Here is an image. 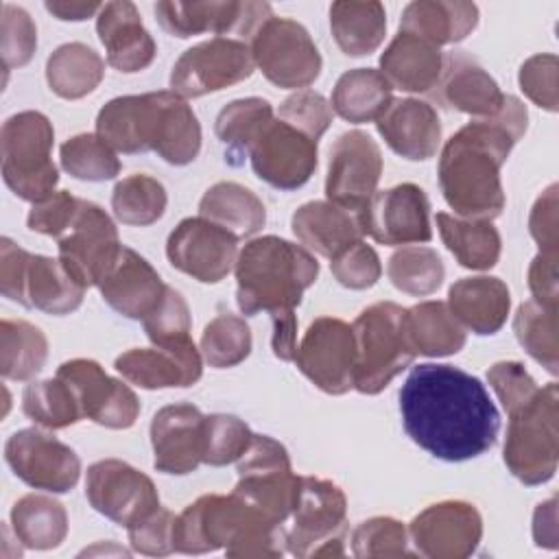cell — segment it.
<instances>
[{"mask_svg": "<svg viewBox=\"0 0 559 559\" xmlns=\"http://www.w3.org/2000/svg\"><path fill=\"white\" fill-rule=\"evenodd\" d=\"M79 201L81 199L70 194L68 190H55L44 201L33 203L26 216L28 229L59 240L72 227L74 216L79 212Z\"/></svg>", "mask_w": 559, "mask_h": 559, "instance_id": "obj_59", "label": "cell"}, {"mask_svg": "<svg viewBox=\"0 0 559 559\" xmlns=\"http://www.w3.org/2000/svg\"><path fill=\"white\" fill-rule=\"evenodd\" d=\"M24 415L41 428L61 430L83 419L74 391L61 378L33 380L22 393Z\"/></svg>", "mask_w": 559, "mask_h": 559, "instance_id": "obj_45", "label": "cell"}, {"mask_svg": "<svg viewBox=\"0 0 559 559\" xmlns=\"http://www.w3.org/2000/svg\"><path fill=\"white\" fill-rule=\"evenodd\" d=\"M445 304L465 330L478 336H489L507 323L511 293L500 277H461L450 286Z\"/></svg>", "mask_w": 559, "mask_h": 559, "instance_id": "obj_31", "label": "cell"}, {"mask_svg": "<svg viewBox=\"0 0 559 559\" xmlns=\"http://www.w3.org/2000/svg\"><path fill=\"white\" fill-rule=\"evenodd\" d=\"M168 262L201 284H218L238 258V238L203 216L183 218L166 240Z\"/></svg>", "mask_w": 559, "mask_h": 559, "instance_id": "obj_21", "label": "cell"}, {"mask_svg": "<svg viewBox=\"0 0 559 559\" xmlns=\"http://www.w3.org/2000/svg\"><path fill=\"white\" fill-rule=\"evenodd\" d=\"M96 33L105 46L107 63L124 74L148 68L157 55L153 35L146 31L140 11L129 0L103 4L96 15Z\"/></svg>", "mask_w": 559, "mask_h": 559, "instance_id": "obj_28", "label": "cell"}, {"mask_svg": "<svg viewBox=\"0 0 559 559\" xmlns=\"http://www.w3.org/2000/svg\"><path fill=\"white\" fill-rule=\"evenodd\" d=\"M402 426L435 459L469 461L496 445L500 413L485 384L452 365L424 362L400 389Z\"/></svg>", "mask_w": 559, "mask_h": 559, "instance_id": "obj_1", "label": "cell"}, {"mask_svg": "<svg viewBox=\"0 0 559 559\" xmlns=\"http://www.w3.org/2000/svg\"><path fill=\"white\" fill-rule=\"evenodd\" d=\"M559 389L539 386L537 395L509 415L502 459L507 469L528 487L548 483L559 461Z\"/></svg>", "mask_w": 559, "mask_h": 559, "instance_id": "obj_7", "label": "cell"}, {"mask_svg": "<svg viewBox=\"0 0 559 559\" xmlns=\"http://www.w3.org/2000/svg\"><path fill=\"white\" fill-rule=\"evenodd\" d=\"M59 260L66 271L85 288L98 286L116 262L122 242L111 216L94 201H79L72 227L59 238Z\"/></svg>", "mask_w": 559, "mask_h": 559, "instance_id": "obj_17", "label": "cell"}, {"mask_svg": "<svg viewBox=\"0 0 559 559\" xmlns=\"http://www.w3.org/2000/svg\"><path fill=\"white\" fill-rule=\"evenodd\" d=\"M236 304L245 317L295 314L306 288L319 277V262L304 245L280 236L251 238L236 258Z\"/></svg>", "mask_w": 559, "mask_h": 559, "instance_id": "obj_4", "label": "cell"}, {"mask_svg": "<svg viewBox=\"0 0 559 559\" xmlns=\"http://www.w3.org/2000/svg\"><path fill=\"white\" fill-rule=\"evenodd\" d=\"M61 378L76 395L83 417L111 430H124L140 417L135 391L118 378H111L92 358H72L57 367Z\"/></svg>", "mask_w": 559, "mask_h": 559, "instance_id": "obj_20", "label": "cell"}, {"mask_svg": "<svg viewBox=\"0 0 559 559\" xmlns=\"http://www.w3.org/2000/svg\"><path fill=\"white\" fill-rule=\"evenodd\" d=\"M330 271L341 286L349 290H367L380 280L382 264L376 249L360 238L330 258Z\"/></svg>", "mask_w": 559, "mask_h": 559, "instance_id": "obj_54", "label": "cell"}, {"mask_svg": "<svg viewBox=\"0 0 559 559\" xmlns=\"http://www.w3.org/2000/svg\"><path fill=\"white\" fill-rule=\"evenodd\" d=\"M332 105L314 90H297L280 105V116L290 127L299 129L308 138L317 140L328 131L332 124Z\"/></svg>", "mask_w": 559, "mask_h": 559, "instance_id": "obj_55", "label": "cell"}, {"mask_svg": "<svg viewBox=\"0 0 559 559\" xmlns=\"http://www.w3.org/2000/svg\"><path fill=\"white\" fill-rule=\"evenodd\" d=\"M253 173L277 190L301 188L317 170V140L290 127L282 118H271L247 148Z\"/></svg>", "mask_w": 559, "mask_h": 559, "instance_id": "obj_16", "label": "cell"}, {"mask_svg": "<svg viewBox=\"0 0 559 559\" xmlns=\"http://www.w3.org/2000/svg\"><path fill=\"white\" fill-rule=\"evenodd\" d=\"M96 133L114 151H153L173 166L194 162L201 151L199 118L173 90L111 98L96 116Z\"/></svg>", "mask_w": 559, "mask_h": 559, "instance_id": "obj_3", "label": "cell"}, {"mask_svg": "<svg viewBox=\"0 0 559 559\" xmlns=\"http://www.w3.org/2000/svg\"><path fill=\"white\" fill-rule=\"evenodd\" d=\"M487 382L493 389V393L498 395L507 415H511L518 408H522L524 404H528L539 391V384L535 382V378L518 360L493 362L487 371Z\"/></svg>", "mask_w": 559, "mask_h": 559, "instance_id": "obj_56", "label": "cell"}, {"mask_svg": "<svg viewBox=\"0 0 559 559\" xmlns=\"http://www.w3.org/2000/svg\"><path fill=\"white\" fill-rule=\"evenodd\" d=\"M85 498L96 513L124 528L162 507L155 483L120 459H103L87 467Z\"/></svg>", "mask_w": 559, "mask_h": 559, "instance_id": "obj_15", "label": "cell"}, {"mask_svg": "<svg viewBox=\"0 0 559 559\" xmlns=\"http://www.w3.org/2000/svg\"><path fill=\"white\" fill-rule=\"evenodd\" d=\"M236 472L238 498L277 524L290 518L301 476L293 472L288 450L277 439L253 432L249 448L236 461Z\"/></svg>", "mask_w": 559, "mask_h": 559, "instance_id": "obj_10", "label": "cell"}, {"mask_svg": "<svg viewBox=\"0 0 559 559\" xmlns=\"http://www.w3.org/2000/svg\"><path fill=\"white\" fill-rule=\"evenodd\" d=\"M11 528L15 539L31 550L61 546L68 535L66 507L46 493H26L11 507Z\"/></svg>", "mask_w": 559, "mask_h": 559, "instance_id": "obj_39", "label": "cell"}, {"mask_svg": "<svg viewBox=\"0 0 559 559\" xmlns=\"http://www.w3.org/2000/svg\"><path fill=\"white\" fill-rule=\"evenodd\" d=\"M386 275L397 290L413 297H426L443 284L445 266L432 247L411 245L393 251L386 262Z\"/></svg>", "mask_w": 559, "mask_h": 559, "instance_id": "obj_47", "label": "cell"}, {"mask_svg": "<svg viewBox=\"0 0 559 559\" xmlns=\"http://www.w3.org/2000/svg\"><path fill=\"white\" fill-rule=\"evenodd\" d=\"M105 76L103 57L83 41L57 46L46 61L48 87L66 100H76L92 94Z\"/></svg>", "mask_w": 559, "mask_h": 559, "instance_id": "obj_38", "label": "cell"}, {"mask_svg": "<svg viewBox=\"0 0 559 559\" xmlns=\"http://www.w3.org/2000/svg\"><path fill=\"white\" fill-rule=\"evenodd\" d=\"M365 236L380 245L397 247L428 242L432 238L430 203L417 183H397L373 194L358 214Z\"/></svg>", "mask_w": 559, "mask_h": 559, "instance_id": "obj_22", "label": "cell"}, {"mask_svg": "<svg viewBox=\"0 0 559 559\" xmlns=\"http://www.w3.org/2000/svg\"><path fill=\"white\" fill-rule=\"evenodd\" d=\"M533 539L539 548L555 550L559 546L557 537V498H548L537 504L533 513Z\"/></svg>", "mask_w": 559, "mask_h": 559, "instance_id": "obj_62", "label": "cell"}, {"mask_svg": "<svg viewBox=\"0 0 559 559\" xmlns=\"http://www.w3.org/2000/svg\"><path fill=\"white\" fill-rule=\"evenodd\" d=\"M168 194L162 181L135 173L120 179L111 190V212L122 225L146 227L157 223L166 212Z\"/></svg>", "mask_w": 559, "mask_h": 559, "instance_id": "obj_44", "label": "cell"}, {"mask_svg": "<svg viewBox=\"0 0 559 559\" xmlns=\"http://www.w3.org/2000/svg\"><path fill=\"white\" fill-rule=\"evenodd\" d=\"M478 26V7L465 0H415L400 17V31L424 37L435 46L463 41Z\"/></svg>", "mask_w": 559, "mask_h": 559, "instance_id": "obj_34", "label": "cell"}, {"mask_svg": "<svg viewBox=\"0 0 559 559\" xmlns=\"http://www.w3.org/2000/svg\"><path fill=\"white\" fill-rule=\"evenodd\" d=\"M273 118V105L266 98L249 96L227 103L214 122L216 138L227 146L225 159L234 166L242 162L258 131Z\"/></svg>", "mask_w": 559, "mask_h": 559, "instance_id": "obj_43", "label": "cell"}, {"mask_svg": "<svg viewBox=\"0 0 559 559\" xmlns=\"http://www.w3.org/2000/svg\"><path fill=\"white\" fill-rule=\"evenodd\" d=\"M251 330L247 321L231 312L216 314L201 334V356L214 369L240 365L251 354Z\"/></svg>", "mask_w": 559, "mask_h": 559, "instance_id": "obj_49", "label": "cell"}, {"mask_svg": "<svg viewBox=\"0 0 559 559\" xmlns=\"http://www.w3.org/2000/svg\"><path fill=\"white\" fill-rule=\"evenodd\" d=\"M443 70V52L432 41L400 31L380 55V72L391 87L408 94L432 92Z\"/></svg>", "mask_w": 559, "mask_h": 559, "instance_id": "obj_32", "label": "cell"}, {"mask_svg": "<svg viewBox=\"0 0 559 559\" xmlns=\"http://www.w3.org/2000/svg\"><path fill=\"white\" fill-rule=\"evenodd\" d=\"M205 415L188 402L162 406L151 419L153 465L157 472L183 476L203 463Z\"/></svg>", "mask_w": 559, "mask_h": 559, "instance_id": "obj_25", "label": "cell"}, {"mask_svg": "<svg viewBox=\"0 0 559 559\" xmlns=\"http://www.w3.org/2000/svg\"><path fill=\"white\" fill-rule=\"evenodd\" d=\"M408 537L421 557L463 559L480 544L483 518L465 500L435 502L411 520Z\"/></svg>", "mask_w": 559, "mask_h": 559, "instance_id": "obj_23", "label": "cell"}, {"mask_svg": "<svg viewBox=\"0 0 559 559\" xmlns=\"http://www.w3.org/2000/svg\"><path fill=\"white\" fill-rule=\"evenodd\" d=\"M0 290L24 308L55 317L74 312L85 297L81 286L59 258L28 253L11 238H0Z\"/></svg>", "mask_w": 559, "mask_h": 559, "instance_id": "obj_8", "label": "cell"}, {"mask_svg": "<svg viewBox=\"0 0 559 559\" xmlns=\"http://www.w3.org/2000/svg\"><path fill=\"white\" fill-rule=\"evenodd\" d=\"M376 129L393 153L411 162H426L441 146L439 114L419 98H393L378 116Z\"/></svg>", "mask_w": 559, "mask_h": 559, "instance_id": "obj_30", "label": "cell"}, {"mask_svg": "<svg viewBox=\"0 0 559 559\" xmlns=\"http://www.w3.org/2000/svg\"><path fill=\"white\" fill-rule=\"evenodd\" d=\"M116 371L140 389H173L192 386L203 376V356L192 338L173 345L133 347L122 352L116 362Z\"/></svg>", "mask_w": 559, "mask_h": 559, "instance_id": "obj_26", "label": "cell"}, {"mask_svg": "<svg viewBox=\"0 0 559 559\" xmlns=\"http://www.w3.org/2000/svg\"><path fill=\"white\" fill-rule=\"evenodd\" d=\"M46 11L52 13L61 22H83L100 13V2H83V0H48Z\"/></svg>", "mask_w": 559, "mask_h": 559, "instance_id": "obj_64", "label": "cell"}, {"mask_svg": "<svg viewBox=\"0 0 559 559\" xmlns=\"http://www.w3.org/2000/svg\"><path fill=\"white\" fill-rule=\"evenodd\" d=\"M255 70L247 41L212 37L179 55L170 70V90L181 98H199L249 79Z\"/></svg>", "mask_w": 559, "mask_h": 559, "instance_id": "obj_12", "label": "cell"}, {"mask_svg": "<svg viewBox=\"0 0 559 559\" xmlns=\"http://www.w3.org/2000/svg\"><path fill=\"white\" fill-rule=\"evenodd\" d=\"M159 26L179 39H188L201 33H214L216 37H234L247 41L258 26L273 15L269 2H236V0H205V2H173L162 0L153 7Z\"/></svg>", "mask_w": 559, "mask_h": 559, "instance_id": "obj_13", "label": "cell"}, {"mask_svg": "<svg viewBox=\"0 0 559 559\" xmlns=\"http://www.w3.org/2000/svg\"><path fill=\"white\" fill-rule=\"evenodd\" d=\"M271 321H273V336H271L273 354L280 360H295L297 317L295 314H282V317H271Z\"/></svg>", "mask_w": 559, "mask_h": 559, "instance_id": "obj_63", "label": "cell"}, {"mask_svg": "<svg viewBox=\"0 0 559 559\" xmlns=\"http://www.w3.org/2000/svg\"><path fill=\"white\" fill-rule=\"evenodd\" d=\"M406 323L411 343L421 356H452L465 347V328L456 321L445 301L430 299L406 308Z\"/></svg>", "mask_w": 559, "mask_h": 559, "instance_id": "obj_41", "label": "cell"}, {"mask_svg": "<svg viewBox=\"0 0 559 559\" xmlns=\"http://www.w3.org/2000/svg\"><path fill=\"white\" fill-rule=\"evenodd\" d=\"M286 548L295 557H343L347 537V498L343 489L317 476H301Z\"/></svg>", "mask_w": 559, "mask_h": 559, "instance_id": "obj_9", "label": "cell"}, {"mask_svg": "<svg viewBox=\"0 0 559 559\" xmlns=\"http://www.w3.org/2000/svg\"><path fill=\"white\" fill-rule=\"evenodd\" d=\"M61 168L81 181H109L122 164L116 151L98 133H79L68 138L59 148Z\"/></svg>", "mask_w": 559, "mask_h": 559, "instance_id": "obj_48", "label": "cell"}, {"mask_svg": "<svg viewBox=\"0 0 559 559\" xmlns=\"http://www.w3.org/2000/svg\"><path fill=\"white\" fill-rule=\"evenodd\" d=\"M528 288L533 301L557 310V255L537 253L528 266Z\"/></svg>", "mask_w": 559, "mask_h": 559, "instance_id": "obj_61", "label": "cell"}, {"mask_svg": "<svg viewBox=\"0 0 559 559\" xmlns=\"http://www.w3.org/2000/svg\"><path fill=\"white\" fill-rule=\"evenodd\" d=\"M435 223L443 245L461 266L472 271H487L498 264L502 238L491 221L461 218L439 212Z\"/></svg>", "mask_w": 559, "mask_h": 559, "instance_id": "obj_36", "label": "cell"}, {"mask_svg": "<svg viewBox=\"0 0 559 559\" xmlns=\"http://www.w3.org/2000/svg\"><path fill=\"white\" fill-rule=\"evenodd\" d=\"M4 461L22 483L50 493L70 491L81 476L79 454L39 428L15 430L4 443Z\"/></svg>", "mask_w": 559, "mask_h": 559, "instance_id": "obj_18", "label": "cell"}, {"mask_svg": "<svg viewBox=\"0 0 559 559\" xmlns=\"http://www.w3.org/2000/svg\"><path fill=\"white\" fill-rule=\"evenodd\" d=\"M356 341L354 389L362 395L384 391L417 356L406 323V308L393 301L367 306L352 323Z\"/></svg>", "mask_w": 559, "mask_h": 559, "instance_id": "obj_5", "label": "cell"}, {"mask_svg": "<svg viewBox=\"0 0 559 559\" xmlns=\"http://www.w3.org/2000/svg\"><path fill=\"white\" fill-rule=\"evenodd\" d=\"M251 428L236 415L212 413L203 421V463L223 467L236 463L251 443Z\"/></svg>", "mask_w": 559, "mask_h": 559, "instance_id": "obj_50", "label": "cell"}, {"mask_svg": "<svg viewBox=\"0 0 559 559\" xmlns=\"http://www.w3.org/2000/svg\"><path fill=\"white\" fill-rule=\"evenodd\" d=\"M330 28L347 57H365L380 48L386 35V11L380 2L338 0L330 7Z\"/></svg>", "mask_w": 559, "mask_h": 559, "instance_id": "obj_37", "label": "cell"}, {"mask_svg": "<svg viewBox=\"0 0 559 559\" xmlns=\"http://www.w3.org/2000/svg\"><path fill=\"white\" fill-rule=\"evenodd\" d=\"M352 552L362 559L371 557H408V528L389 515L362 520L352 531Z\"/></svg>", "mask_w": 559, "mask_h": 559, "instance_id": "obj_51", "label": "cell"}, {"mask_svg": "<svg viewBox=\"0 0 559 559\" xmlns=\"http://www.w3.org/2000/svg\"><path fill=\"white\" fill-rule=\"evenodd\" d=\"M380 175L382 153L376 140L360 129L345 131L330 148L325 197L328 201L360 214L378 192Z\"/></svg>", "mask_w": 559, "mask_h": 559, "instance_id": "obj_19", "label": "cell"}, {"mask_svg": "<svg viewBox=\"0 0 559 559\" xmlns=\"http://www.w3.org/2000/svg\"><path fill=\"white\" fill-rule=\"evenodd\" d=\"M255 513L260 511H255L234 491L229 496H199L175 520V552L203 555L218 548L225 550L245 522Z\"/></svg>", "mask_w": 559, "mask_h": 559, "instance_id": "obj_24", "label": "cell"}, {"mask_svg": "<svg viewBox=\"0 0 559 559\" xmlns=\"http://www.w3.org/2000/svg\"><path fill=\"white\" fill-rule=\"evenodd\" d=\"M557 55L539 52L528 57L518 72V83L524 96L546 111H557Z\"/></svg>", "mask_w": 559, "mask_h": 559, "instance_id": "obj_57", "label": "cell"}, {"mask_svg": "<svg viewBox=\"0 0 559 559\" xmlns=\"http://www.w3.org/2000/svg\"><path fill=\"white\" fill-rule=\"evenodd\" d=\"M166 286L153 264L127 245H122L116 262L98 282L105 304L135 321H144L157 308Z\"/></svg>", "mask_w": 559, "mask_h": 559, "instance_id": "obj_27", "label": "cell"}, {"mask_svg": "<svg viewBox=\"0 0 559 559\" xmlns=\"http://www.w3.org/2000/svg\"><path fill=\"white\" fill-rule=\"evenodd\" d=\"M513 332L533 360H537L548 373H559L557 310L528 299L520 304L513 314Z\"/></svg>", "mask_w": 559, "mask_h": 559, "instance_id": "obj_46", "label": "cell"}, {"mask_svg": "<svg viewBox=\"0 0 559 559\" xmlns=\"http://www.w3.org/2000/svg\"><path fill=\"white\" fill-rule=\"evenodd\" d=\"M290 227L308 251H314L323 258L336 255L343 247L365 236L358 214L332 201H308L299 205L293 212Z\"/></svg>", "mask_w": 559, "mask_h": 559, "instance_id": "obj_33", "label": "cell"}, {"mask_svg": "<svg viewBox=\"0 0 559 559\" xmlns=\"http://www.w3.org/2000/svg\"><path fill=\"white\" fill-rule=\"evenodd\" d=\"M37 50V26L26 9L2 4L0 15V57L4 70L26 66Z\"/></svg>", "mask_w": 559, "mask_h": 559, "instance_id": "obj_52", "label": "cell"}, {"mask_svg": "<svg viewBox=\"0 0 559 559\" xmlns=\"http://www.w3.org/2000/svg\"><path fill=\"white\" fill-rule=\"evenodd\" d=\"M432 96L461 114L491 118L502 109L507 94L476 59L465 52H448L443 55V70Z\"/></svg>", "mask_w": 559, "mask_h": 559, "instance_id": "obj_29", "label": "cell"}, {"mask_svg": "<svg viewBox=\"0 0 559 559\" xmlns=\"http://www.w3.org/2000/svg\"><path fill=\"white\" fill-rule=\"evenodd\" d=\"M295 365L323 393L343 395L354 389V330L338 317L314 319L301 336Z\"/></svg>", "mask_w": 559, "mask_h": 559, "instance_id": "obj_14", "label": "cell"}, {"mask_svg": "<svg viewBox=\"0 0 559 559\" xmlns=\"http://www.w3.org/2000/svg\"><path fill=\"white\" fill-rule=\"evenodd\" d=\"M142 325L148 341L159 347L192 338L190 336L192 319H190L188 301L173 286H166L157 308L142 321Z\"/></svg>", "mask_w": 559, "mask_h": 559, "instance_id": "obj_53", "label": "cell"}, {"mask_svg": "<svg viewBox=\"0 0 559 559\" xmlns=\"http://www.w3.org/2000/svg\"><path fill=\"white\" fill-rule=\"evenodd\" d=\"M255 68L277 87L306 90L323 68L308 28L290 17H266L249 39Z\"/></svg>", "mask_w": 559, "mask_h": 559, "instance_id": "obj_11", "label": "cell"}, {"mask_svg": "<svg viewBox=\"0 0 559 559\" xmlns=\"http://www.w3.org/2000/svg\"><path fill=\"white\" fill-rule=\"evenodd\" d=\"M175 520L177 515L170 509L157 507L127 528L131 548L146 557H166L175 552Z\"/></svg>", "mask_w": 559, "mask_h": 559, "instance_id": "obj_58", "label": "cell"}, {"mask_svg": "<svg viewBox=\"0 0 559 559\" xmlns=\"http://www.w3.org/2000/svg\"><path fill=\"white\" fill-rule=\"evenodd\" d=\"M48 338L24 319L0 321V373L4 380H33L46 365Z\"/></svg>", "mask_w": 559, "mask_h": 559, "instance_id": "obj_42", "label": "cell"}, {"mask_svg": "<svg viewBox=\"0 0 559 559\" xmlns=\"http://www.w3.org/2000/svg\"><path fill=\"white\" fill-rule=\"evenodd\" d=\"M199 216L216 223L236 238H249L264 227L266 207L251 188L236 181H216L201 197Z\"/></svg>", "mask_w": 559, "mask_h": 559, "instance_id": "obj_35", "label": "cell"}, {"mask_svg": "<svg viewBox=\"0 0 559 559\" xmlns=\"http://www.w3.org/2000/svg\"><path fill=\"white\" fill-rule=\"evenodd\" d=\"M526 127V105L507 94L496 116L469 120L443 144L437 175L454 216L493 221L502 214L507 199L500 168Z\"/></svg>", "mask_w": 559, "mask_h": 559, "instance_id": "obj_2", "label": "cell"}, {"mask_svg": "<svg viewBox=\"0 0 559 559\" xmlns=\"http://www.w3.org/2000/svg\"><path fill=\"white\" fill-rule=\"evenodd\" d=\"M393 87L376 68H354L338 76L332 90V111L343 120L362 124L378 120V116L393 100Z\"/></svg>", "mask_w": 559, "mask_h": 559, "instance_id": "obj_40", "label": "cell"}, {"mask_svg": "<svg viewBox=\"0 0 559 559\" xmlns=\"http://www.w3.org/2000/svg\"><path fill=\"white\" fill-rule=\"evenodd\" d=\"M55 129L41 111H20L4 120L0 131L2 179L9 190L31 203L55 192L59 168L52 162Z\"/></svg>", "mask_w": 559, "mask_h": 559, "instance_id": "obj_6", "label": "cell"}, {"mask_svg": "<svg viewBox=\"0 0 559 559\" xmlns=\"http://www.w3.org/2000/svg\"><path fill=\"white\" fill-rule=\"evenodd\" d=\"M557 183H550L533 203L528 216V231L539 247V253L557 255L559 227H557Z\"/></svg>", "mask_w": 559, "mask_h": 559, "instance_id": "obj_60", "label": "cell"}]
</instances>
